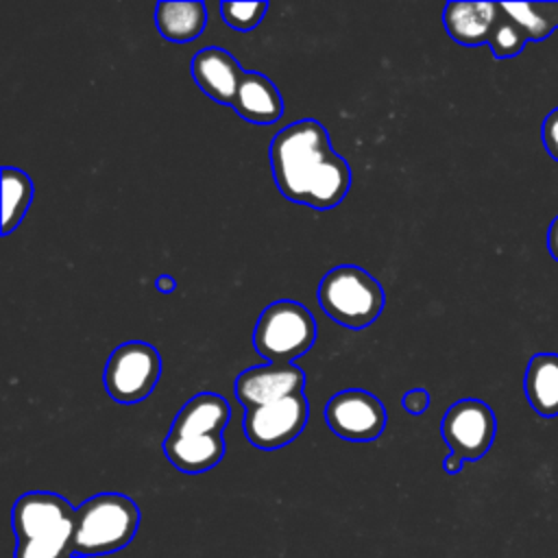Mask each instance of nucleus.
<instances>
[{
	"label": "nucleus",
	"mask_w": 558,
	"mask_h": 558,
	"mask_svg": "<svg viewBox=\"0 0 558 558\" xmlns=\"http://www.w3.org/2000/svg\"><path fill=\"white\" fill-rule=\"evenodd\" d=\"M499 17L501 4L497 2H449L442 13V24L453 41L480 46L488 44Z\"/></svg>",
	"instance_id": "ddd939ff"
},
{
	"label": "nucleus",
	"mask_w": 558,
	"mask_h": 558,
	"mask_svg": "<svg viewBox=\"0 0 558 558\" xmlns=\"http://www.w3.org/2000/svg\"><path fill=\"white\" fill-rule=\"evenodd\" d=\"M325 421L336 436L353 442H366L375 440L384 432L386 408L375 395L349 388L327 401Z\"/></svg>",
	"instance_id": "1a4fd4ad"
},
{
	"label": "nucleus",
	"mask_w": 558,
	"mask_h": 558,
	"mask_svg": "<svg viewBox=\"0 0 558 558\" xmlns=\"http://www.w3.org/2000/svg\"><path fill=\"white\" fill-rule=\"evenodd\" d=\"M235 113L253 124H275L283 116V98L275 83L257 72H244L231 105Z\"/></svg>",
	"instance_id": "4468645a"
},
{
	"label": "nucleus",
	"mask_w": 558,
	"mask_h": 558,
	"mask_svg": "<svg viewBox=\"0 0 558 558\" xmlns=\"http://www.w3.org/2000/svg\"><path fill=\"white\" fill-rule=\"evenodd\" d=\"M305 373L286 362H268L264 366H251L235 379V397L248 410L279 401L290 395L303 392Z\"/></svg>",
	"instance_id": "9d476101"
},
{
	"label": "nucleus",
	"mask_w": 558,
	"mask_h": 558,
	"mask_svg": "<svg viewBox=\"0 0 558 558\" xmlns=\"http://www.w3.org/2000/svg\"><path fill=\"white\" fill-rule=\"evenodd\" d=\"M192 76L196 85L216 102L233 105L238 87L242 83L244 70L235 57L218 46L201 48L192 59Z\"/></svg>",
	"instance_id": "f8f14e48"
},
{
	"label": "nucleus",
	"mask_w": 558,
	"mask_h": 558,
	"mask_svg": "<svg viewBox=\"0 0 558 558\" xmlns=\"http://www.w3.org/2000/svg\"><path fill=\"white\" fill-rule=\"evenodd\" d=\"M266 9H268L266 2H222L220 4L222 20L235 31L255 28L262 22Z\"/></svg>",
	"instance_id": "412c9836"
},
{
	"label": "nucleus",
	"mask_w": 558,
	"mask_h": 558,
	"mask_svg": "<svg viewBox=\"0 0 558 558\" xmlns=\"http://www.w3.org/2000/svg\"><path fill=\"white\" fill-rule=\"evenodd\" d=\"M155 288L159 290V292H174V288H177V281L170 277V275H159L157 279H155Z\"/></svg>",
	"instance_id": "393cba45"
},
{
	"label": "nucleus",
	"mask_w": 558,
	"mask_h": 558,
	"mask_svg": "<svg viewBox=\"0 0 558 558\" xmlns=\"http://www.w3.org/2000/svg\"><path fill=\"white\" fill-rule=\"evenodd\" d=\"M140 525V508L120 493H100L76 508L74 554L92 558L113 554L131 543Z\"/></svg>",
	"instance_id": "7ed1b4c3"
},
{
	"label": "nucleus",
	"mask_w": 558,
	"mask_h": 558,
	"mask_svg": "<svg viewBox=\"0 0 558 558\" xmlns=\"http://www.w3.org/2000/svg\"><path fill=\"white\" fill-rule=\"evenodd\" d=\"M462 458H458V456H453V453H449L447 458H445V462H442V466H445V471L449 473V475H456V473H460V469H462Z\"/></svg>",
	"instance_id": "a878e982"
},
{
	"label": "nucleus",
	"mask_w": 558,
	"mask_h": 558,
	"mask_svg": "<svg viewBox=\"0 0 558 558\" xmlns=\"http://www.w3.org/2000/svg\"><path fill=\"white\" fill-rule=\"evenodd\" d=\"M427 405H429V395L423 388H414L403 395V408L414 416L423 414L427 410Z\"/></svg>",
	"instance_id": "5701e85b"
},
{
	"label": "nucleus",
	"mask_w": 558,
	"mask_h": 558,
	"mask_svg": "<svg viewBox=\"0 0 558 558\" xmlns=\"http://www.w3.org/2000/svg\"><path fill=\"white\" fill-rule=\"evenodd\" d=\"M543 146L549 153V157H554L558 161V109H554L551 113H547V118L543 120Z\"/></svg>",
	"instance_id": "4be33fe9"
},
{
	"label": "nucleus",
	"mask_w": 558,
	"mask_h": 558,
	"mask_svg": "<svg viewBox=\"0 0 558 558\" xmlns=\"http://www.w3.org/2000/svg\"><path fill=\"white\" fill-rule=\"evenodd\" d=\"M70 558H85V556H78V554H72Z\"/></svg>",
	"instance_id": "bb28decb"
},
{
	"label": "nucleus",
	"mask_w": 558,
	"mask_h": 558,
	"mask_svg": "<svg viewBox=\"0 0 558 558\" xmlns=\"http://www.w3.org/2000/svg\"><path fill=\"white\" fill-rule=\"evenodd\" d=\"M76 519V508L57 493L35 490L17 497L11 510V525L17 541H31L54 532Z\"/></svg>",
	"instance_id": "9b49d317"
},
{
	"label": "nucleus",
	"mask_w": 558,
	"mask_h": 558,
	"mask_svg": "<svg viewBox=\"0 0 558 558\" xmlns=\"http://www.w3.org/2000/svg\"><path fill=\"white\" fill-rule=\"evenodd\" d=\"M270 168L286 198L318 211L340 205L351 187L349 163L331 148L327 129L312 118L299 120L272 137Z\"/></svg>",
	"instance_id": "f257e3e1"
},
{
	"label": "nucleus",
	"mask_w": 558,
	"mask_h": 558,
	"mask_svg": "<svg viewBox=\"0 0 558 558\" xmlns=\"http://www.w3.org/2000/svg\"><path fill=\"white\" fill-rule=\"evenodd\" d=\"M547 248H549L551 257L558 262V216L551 220V225L547 229Z\"/></svg>",
	"instance_id": "b1692460"
},
{
	"label": "nucleus",
	"mask_w": 558,
	"mask_h": 558,
	"mask_svg": "<svg viewBox=\"0 0 558 558\" xmlns=\"http://www.w3.org/2000/svg\"><path fill=\"white\" fill-rule=\"evenodd\" d=\"M525 44H527L525 33L501 11V17L497 20V24L490 33V39H488V46H490L493 54L497 59L517 57L523 50Z\"/></svg>",
	"instance_id": "aec40b11"
},
{
	"label": "nucleus",
	"mask_w": 558,
	"mask_h": 558,
	"mask_svg": "<svg viewBox=\"0 0 558 558\" xmlns=\"http://www.w3.org/2000/svg\"><path fill=\"white\" fill-rule=\"evenodd\" d=\"M74 554V521L31 541H17L13 558H70Z\"/></svg>",
	"instance_id": "6ab92c4d"
},
{
	"label": "nucleus",
	"mask_w": 558,
	"mask_h": 558,
	"mask_svg": "<svg viewBox=\"0 0 558 558\" xmlns=\"http://www.w3.org/2000/svg\"><path fill=\"white\" fill-rule=\"evenodd\" d=\"M307 399L303 392L279 401L248 408L244 412V434L257 449H279L292 442L307 423Z\"/></svg>",
	"instance_id": "0eeeda50"
},
{
	"label": "nucleus",
	"mask_w": 558,
	"mask_h": 558,
	"mask_svg": "<svg viewBox=\"0 0 558 558\" xmlns=\"http://www.w3.org/2000/svg\"><path fill=\"white\" fill-rule=\"evenodd\" d=\"M316 340V320L310 310L296 301L281 299L270 303L257 318L253 344L270 362H286L305 355Z\"/></svg>",
	"instance_id": "39448f33"
},
{
	"label": "nucleus",
	"mask_w": 558,
	"mask_h": 558,
	"mask_svg": "<svg viewBox=\"0 0 558 558\" xmlns=\"http://www.w3.org/2000/svg\"><path fill=\"white\" fill-rule=\"evenodd\" d=\"M231 408L216 392L194 395L177 414L163 440V453L172 466L183 473H203L214 469L225 456L222 429Z\"/></svg>",
	"instance_id": "f03ea898"
},
{
	"label": "nucleus",
	"mask_w": 558,
	"mask_h": 558,
	"mask_svg": "<svg viewBox=\"0 0 558 558\" xmlns=\"http://www.w3.org/2000/svg\"><path fill=\"white\" fill-rule=\"evenodd\" d=\"M33 201V183L20 168H2V235H9L26 216Z\"/></svg>",
	"instance_id": "a211bd4d"
},
{
	"label": "nucleus",
	"mask_w": 558,
	"mask_h": 558,
	"mask_svg": "<svg viewBox=\"0 0 558 558\" xmlns=\"http://www.w3.org/2000/svg\"><path fill=\"white\" fill-rule=\"evenodd\" d=\"M207 22L205 4L194 2H159L155 9V24L168 41L185 44L196 39Z\"/></svg>",
	"instance_id": "dca6fc26"
},
{
	"label": "nucleus",
	"mask_w": 558,
	"mask_h": 558,
	"mask_svg": "<svg viewBox=\"0 0 558 558\" xmlns=\"http://www.w3.org/2000/svg\"><path fill=\"white\" fill-rule=\"evenodd\" d=\"M318 303L331 320L364 329L381 314L386 296L377 279L364 268L336 266L320 279Z\"/></svg>",
	"instance_id": "20e7f679"
},
{
	"label": "nucleus",
	"mask_w": 558,
	"mask_h": 558,
	"mask_svg": "<svg viewBox=\"0 0 558 558\" xmlns=\"http://www.w3.org/2000/svg\"><path fill=\"white\" fill-rule=\"evenodd\" d=\"M161 375V357L157 349L142 340H131L113 349L102 373L109 397L131 405L144 401Z\"/></svg>",
	"instance_id": "423d86ee"
},
{
	"label": "nucleus",
	"mask_w": 558,
	"mask_h": 558,
	"mask_svg": "<svg viewBox=\"0 0 558 558\" xmlns=\"http://www.w3.org/2000/svg\"><path fill=\"white\" fill-rule=\"evenodd\" d=\"M501 11L525 33L527 41H541L558 28V2H504Z\"/></svg>",
	"instance_id": "f3484780"
},
{
	"label": "nucleus",
	"mask_w": 558,
	"mask_h": 558,
	"mask_svg": "<svg viewBox=\"0 0 558 558\" xmlns=\"http://www.w3.org/2000/svg\"><path fill=\"white\" fill-rule=\"evenodd\" d=\"M527 403L541 416L558 414V353H536L523 379Z\"/></svg>",
	"instance_id": "2eb2a0df"
},
{
	"label": "nucleus",
	"mask_w": 558,
	"mask_h": 558,
	"mask_svg": "<svg viewBox=\"0 0 558 558\" xmlns=\"http://www.w3.org/2000/svg\"><path fill=\"white\" fill-rule=\"evenodd\" d=\"M440 432L449 451L462 460H480L493 445L497 421L488 403L460 399L442 416Z\"/></svg>",
	"instance_id": "6e6552de"
}]
</instances>
